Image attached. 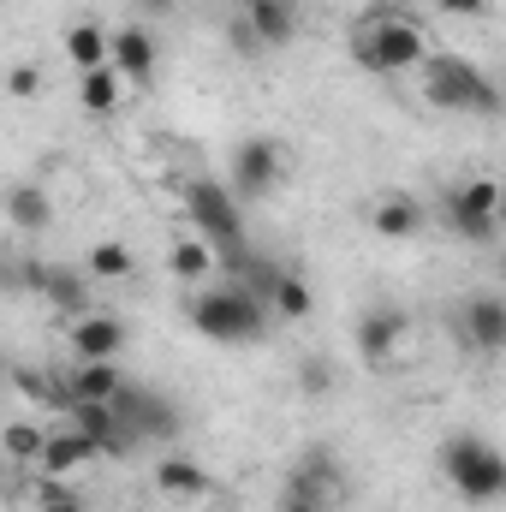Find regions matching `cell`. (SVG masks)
<instances>
[{"label":"cell","instance_id":"obj_26","mask_svg":"<svg viewBox=\"0 0 506 512\" xmlns=\"http://www.w3.org/2000/svg\"><path fill=\"white\" fill-rule=\"evenodd\" d=\"M66 60H72L78 72H90V66H108V30H102L96 18H78V24L66 30Z\"/></svg>","mask_w":506,"mask_h":512},{"label":"cell","instance_id":"obj_25","mask_svg":"<svg viewBox=\"0 0 506 512\" xmlns=\"http://www.w3.org/2000/svg\"><path fill=\"white\" fill-rule=\"evenodd\" d=\"M42 441H48V429H42V423L12 417V423L0 429V459H6V465H18V471H30V465H36V453H42Z\"/></svg>","mask_w":506,"mask_h":512},{"label":"cell","instance_id":"obj_8","mask_svg":"<svg viewBox=\"0 0 506 512\" xmlns=\"http://www.w3.org/2000/svg\"><path fill=\"white\" fill-rule=\"evenodd\" d=\"M227 179H233V185H227L233 203H262V197H274L280 179H286V149H280L274 137H245V143H233Z\"/></svg>","mask_w":506,"mask_h":512},{"label":"cell","instance_id":"obj_33","mask_svg":"<svg viewBox=\"0 0 506 512\" xmlns=\"http://www.w3.org/2000/svg\"><path fill=\"white\" fill-rule=\"evenodd\" d=\"M280 512H328L322 501H310V495H292V489H280Z\"/></svg>","mask_w":506,"mask_h":512},{"label":"cell","instance_id":"obj_9","mask_svg":"<svg viewBox=\"0 0 506 512\" xmlns=\"http://www.w3.org/2000/svg\"><path fill=\"white\" fill-rule=\"evenodd\" d=\"M352 340H358L364 364H376V370L399 364V352H405V340H411V310H405V304H370V310L358 316Z\"/></svg>","mask_w":506,"mask_h":512},{"label":"cell","instance_id":"obj_24","mask_svg":"<svg viewBox=\"0 0 506 512\" xmlns=\"http://www.w3.org/2000/svg\"><path fill=\"white\" fill-rule=\"evenodd\" d=\"M6 387L24 393V399H36V405H48V411H66V405H72V399H66V376L30 370V364H12V370H6Z\"/></svg>","mask_w":506,"mask_h":512},{"label":"cell","instance_id":"obj_22","mask_svg":"<svg viewBox=\"0 0 506 512\" xmlns=\"http://www.w3.org/2000/svg\"><path fill=\"white\" fill-rule=\"evenodd\" d=\"M120 96H126V84H120V72L114 66H90V72H78V108L84 114H114L120 108Z\"/></svg>","mask_w":506,"mask_h":512},{"label":"cell","instance_id":"obj_2","mask_svg":"<svg viewBox=\"0 0 506 512\" xmlns=\"http://www.w3.org/2000/svg\"><path fill=\"white\" fill-rule=\"evenodd\" d=\"M435 48H429V36H423V24L411 18V12H399V6H370L364 18H358V36H352V60L364 66V72H417L423 60H429Z\"/></svg>","mask_w":506,"mask_h":512},{"label":"cell","instance_id":"obj_23","mask_svg":"<svg viewBox=\"0 0 506 512\" xmlns=\"http://www.w3.org/2000/svg\"><path fill=\"white\" fill-rule=\"evenodd\" d=\"M167 274H173V280H185V286H203V280L215 274V251H209L197 233H185V239H173V245H167Z\"/></svg>","mask_w":506,"mask_h":512},{"label":"cell","instance_id":"obj_36","mask_svg":"<svg viewBox=\"0 0 506 512\" xmlns=\"http://www.w3.org/2000/svg\"><path fill=\"white\" fill-rule=\"evenodd\" d=\"M6 370H12V364H6V358H0V387H6Z\"/></svg>","mask_w":506,"mask_h":512},{"label":"cell","instance_id":"obj_5","mask_svg":"<svg viewBox=\"0 0 506 512\" xmlns=\"http://www.w3.org/2000/svg\"><path fill=\"white\" fill-rule=\"evenodd\" d=\"M441 477L459 489V501L471 507H495L506 495V459L483 435H447L441 441Z\"/></svg>","mask_w":506,"mask_h":512},{"label":"cell","instance_id":"obj_17","mask_svg":"<svg viewBox=\"0 0 506 512\" xmlns=\"http://www.w3.org/2000/svg\"><path fill=\"white\" fill-rule=\"evenodd\" d=\"M90 465H96V447H90L78 429L60 423V429H48V441H42V453H36L30 471H42V477H66V483H72V477L90 471Z\"/></svg>","mask_w":506,"mask_h":512},{"label":"cell","instance_id":"obj_30","mask_svg":"<svg viewBox=\"0 0 506 512\" xmlns=\"http://www.w3.org/2000/svg\"><path fill=\"white\" fill-rule=\"evenodd\" d=\"M42 280H48V256H18V292H30V298H36V292H42Z\"/></svg>","mask_w":506,"mask_h":512},{"label":"cell","instance_id":"obj_20","mask_svg":"<svg viewBox=\"0 0 506 512\" xmlns=\"http://www.w3.org/2000/svg\"><path fill=\"white\" fill-rule=\"evenodd\" d=\"M155 489L167 501H203V495H215V477L197 459H185V453H161L155 459Z\"/></svg>","mask_w":506,"mask_h":512},{"label":"cell","instance_id":"obj_16","mask_svg":"<svg viewBox=\"0 0 506 512\" xmlns=\"http://www.w3.org/2000/svg\"><path fill=\"white\" fill-rule=\"evenodd\" d=\"M0 209H6V227L24 233V239H36V233L54 227V197H48L36 179H12L6 197H0Z\"/></svg>","mask_w":506,"mask_h":512},{"label":"cell","instance_id":"obj_28","mask_svg":"<svg viewBox=\"0 0 506 512\" xmlns=\"http://www.w3.org/2000/svg\"><path fill=\"white\" fill-rule=\"evenodd\" d=\"M298 393H304V399H328V393H334V364L316 358V352L298 358Z\"/></svg>","mask_w":506,"mask_h":512},{"label":"cell","instance_id":"obj_32","mask_svg":"<svg viewBox=\"0 0 506 512\" xmlns=\"http://www.w3.org/2000/svg\"><path fill=\"white\" fill-rule=\"evenodd\" d=\"M227 36H233V48H239V54H256V42H251V30H245V18H239V12L227 18Z\"/></svg>","mask_w":506,"mask_h":512},{"label":"cell","instance_id":"obj_15","mask_svg":"<svg viewBox=\"0 0 506 512\" xmlns=\"http://www.w3.org/2000/svg\"><path fill=\"white\" fill-rule=\"evenodd\" d=\"M370 227H376V239L405 245V239H417V233L429 227V203L411 197V191H387V197L370 203Z\"/></svg>","mask_w":506,"mask_h":512},{"label":"cell","instance_id":"obj_18","mask_svg":"<svg viewBox=\"0 0 506 512\" xmlns=\"http://www.w3.org/2000/svg\"><path fill=\"white\" fill-rule=\"evenodd\" d=\"M262 310H268V322H310V316H316V286H310L298 268H286V262H280V274H274V286H268Z\"/></svg>","mask_w":506,"mask_h":512},{"label":"cell","instance_id":"obj_1","mask_svg":"<svg viewBox=\"0 0 506 512\" xmlns=\"http://www.w3.org/2000/svg\"><path fill=\"white\" fill-rule=\"evenodd\" d=\"M179 209H185V221H191V233L215 251V274L227 268V274H239V262L251 256V239H245V209L233 203V191L221 185V179H185L179 185Z\"/></svg>","mask_w":506,"mask_h":512},{"label":"cell","instance_id":"obj_19","mask_svg":"<svg viewBox=\"0 0 506 512\" xmlns=\"http://www.w3.org/2000/svg\"><path fill=\"white\" fill-rule=\"evenodd\" d=\"M42 304H54L66 322L72 316H84V310H96V298H90V274L84 268H72V262H48V280H42V292H36Z\"/></svg>","mask_w":506,"mask_h":512},{"label":"cell","instance_id":"obj_37","mask_svg":"<svg viewBox=\"0 0 506 512\" xmlns=\"http://www.w3.org/2000/svg\"><path fill=\"white\" fill-rule=\"evenodd\" d=\"M0 495H12V483H6V477H0Z\"/></svg>","mask_w":506,"mask_h":512},{"label":"cell","instance_id":"obj_29","mask_svg":"<svg viewBox=\"0 0 506 512\" xmlns=\"http://www.w3.org/2000/svg\"><path fill=\"white\" fill-rule=\"evenodd\" d=\"M6 96L12 102H36L42 96V66L36 60H12L6 66Z\"/></svg>","mask_w":506,"mask_h":512},{"label":"cell","instance_id":"obj_31","mask_svg":"<svg viewBox=\"0 0 506 512\" xmlns=\"http://www.w3.org/2000/svg\"><path fill=\"white\" fill-rule=\"evenodd\" d=\"M435 12H441V18H483L489 0H435Z\"/></svg>","mask_w":506,"mask_h":512},{"label":"cell","instance_id":"obj_35","mask_svg":"<svg viewBox=\"0 0 506 512\" xmlns=\"http://www.w3.org/2000/svg\"><path fill=\"white\" fill-rule=\"evenodd\" d=\"M30 512H90L78 495H66V501H48V507H30Z\"/></svg>","mask_w":506,"mask_h":512},{"label":"cell","instance_id":"obj_10","mask_svg":"<svg viewBox=\"0 0 506 512\" xmlns=\"http://www.w3.org/2000/svg\"><path fill=\"white\" fill-rule=\"evenodd\" d=\"M131 340V328L120 316H108V310H84V316H72L66 322V352H72V364H108V358H120Z\"/></svg>","mask_w":506,"mask_h":512},{"label":"cell","instance_id":"obj_11","mask_svg":"<svg viewBox=\"0 0 506 512\" xmlns=\"http://www.w3.org/2000/svg\"><path fill=\"white\" fill-rule=\"evenodd\" d=\"M286 489L292 495H310V501H340V489H346V471H340V453L328 447V441H310L298 459H292V471H286Z\"/></svg>","mask_w":506,"mask_h":512},{"label":"cell","instance_id":"obj_4","mask_svg":"<svg viewBox=\"0 0 506 512\" xmlns=\"http://www.w3.org/2000/svg\"><path fill=\"white\" fill-rule=\"evenodd\" d=\"M417 84H423V102L441 108V114H495L501 108L495 78L465 54H429L417 66Z\"/></svg>","mask_w":506,"mask_h":512},{"label":"cell","instance_id":"obj_34","mask_svg":"<svg viewBox=\"0 0 506 512\" xmlns=\"http://www.w3.org/2000/svg\"><path fill=\"white\" fill-rule=\"evenodd\" d=\"M0 292H18V256L0 251Z\"/></svg>","mask_w":506,"mask_h":512},{"label":"cell","instance_id":"obj_27","mask_svg":"<svg viewBox=\"0 0 506 512\" xmlns=\"http://www.w3.org/2000/svg\"><path fill=\"white\" fill-rule=\"evenodd\" d=\"M78 268H84L90 280H131V274H137V256H131V245H120V239H102V245L84 251Z\"/></svg>","mask_w":506,"mask_h":512},{"label":"cell","instance_id":"obj_13","mask_svg":"<svg viewBox=\"0 0 506 512\" xmlns=\"http://www.w3.org/2000/svg\"><path fill=\"white\" fill-rule=\"evenodd\" d=\"M239 18L251 30L256 54H280V48L298 42V0H245Z\"/></svg>","mask_w":506,"mask_h":512},{"label":"cell","instance_id":"obj_12","mask_svg":"<svg viewBox=\"0 0 506 512\" xmlns=\"http://www.w3.org/2000/svg\"><path fill=\"white\" fill-rule=\"evenodd\" d=\"M453 328H465L471 352H483V358L506 352V298H501V292H471V298L459 304Z\"/></svg>","mask_w":506,"mask_h":512},{"label":"cell","instance_id":"obj_38","mask_svg":"<svg viewBox=\"0 0 506 512\" xmlns=\"http://www.w3.org/2000/svg\"><path fill=\"white\" fill-rule=\"evenodd\" d=\"M370 6H393V0H370Z\"/></svg>","mask_w":506,"mask_h":512},{"label":"cell","instance_id":"obj_3","mask_svg":"<svg viewBox=\"0 0 506 512\" xmlns=\"http://www.w3.org/2000/svg\"><path fill=\"white\" fill-rule=\"evenodd\" d=\"M185 316H191V328L209 340V346H251L268 334V310H262V298H251L245 286H233V280H221V286H197L191 298H185Z\"/></svg>","mask_w":506,"mask_h":512},{"label":"cell","instance_id":"obj_14","mask_svg":"<svg viewBox=\"0 0 506 512\" xmlns=\"http://www.w3.org/2000/svg\"><path fill=\"white\" fill-rule=\"evenodd\" d=\"M108 66L120 72V84H149L155 66H161V48H155V36L143 24H120L108 36Z\"/></svg>","mask_w":506,"mask_h":512},{"label":"cell","instance_id":"obj_7","mask_svg":"<svg viewBox=\"0 0 506 512\" xmlns=\"http://www.w3.org/2000/svg\"><path fill=\"white\" fill-rule=\"evenodd\" d=\"M114 405V417H120V429H126L137 447H149V441H179V429H185V417H179V405L167 399V393H155V387L143 382H120V393L108 399Z\"/></svg>","mask_w":506,"mask_h":512},{"label":"cell","instance_id":"obj_6","mask_svg":"<svg viewBox=\"0 0 506 512\" xmlns=\"http://www.w3.org/2000/svg\"><path fill=\"white\" fill-rule=\"evenodd\" d=\"M435 221H441L459 245H495V239H501V191H495V179L483 173V179L453 185V191L441 197Z\"/></svg>","mask_w":506,"mask_h":512},{"label":"cell","instance_id":"obj_21","mask_svg":"<svg viewBox=\"0 0 506 512\" xmlns=\"http://www.w3.org/2000/svg\"><path fill=\"white\" fill-rule=\"evenodd\" d=\"M126 382V370H120V358H108V364H72L66 370V399H96V405H108L114 393Z\"/></svg>","mask_w":506,"mask_h":512}]
</instances>
